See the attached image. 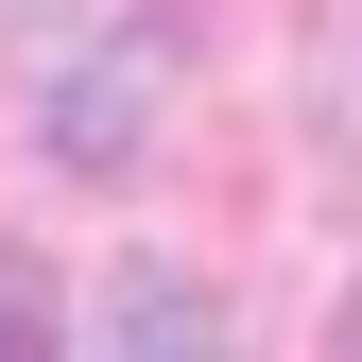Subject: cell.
I'll return each mask as SVG.
<instances>
[{
  "label": "cell",
  "mask_w": 362,
  "mask_h": 362,
  "mask_svg": "<svg viewBox=\"0 0 362 362\" xmlns=\"http://www.w3.org/2000/svg\"><path fill=\"white\" fill-rule=\"evenodd\" d=\"M156 69H173V35L139 18V52H121V35H86V52L52 69V156H139V121H156Z\"/></svg>",
  "instance_id": "1"
},
{
  "label": "cell",
  "mask_w": 362,
  "mask_h": 362,
  "mask_svg": "<svg viewBox=\"0 0 362 362\" xmlns=\"http://www.w3.org/2000/svg\"><path fill=\"white\" fill-rule=\"evenodd\" d=\"M86 362H224V310H207V276H173V259H121L104 345H86Z\"/></svg>",
  "instance_id": "2"
},
{
  "label": "cell",
  "mask_w": 362,
  "mask_h": 362,
  "mask_svg": "<svg viewBox=\"0 0 362 362\" xmlns=\"http://www.w3.org/2000/svg\"><path fill=\"white\" fill-rule=\"evenodd\" d=\"M0 362H52V276L0 242Z\"/></svg>",
  "instance_id": "3"
}]
</instances>
